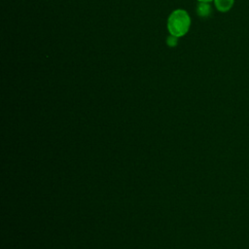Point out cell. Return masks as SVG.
I'll use <instances>...</instances> for the list:
<instances>
[{
	"label": "cell",
	"instance_id": "277c9868",
	"mask_svg": "<svg viewBox=\"0 0 249 249\" xmlns=\"http://www.w3.org/2000/svg\"><path fill=\"white\" fill-rule=\"evenodd\" d=\"M167 45L169 47H175L178 43V37H175L173 35H170L168 38H167Z\"/></svg>",
	"mask_w": 249,
	"mask_h": 249
},
{
	"label": "cell",
	"instance_id": "6da1fadb",
	"mask_svg": "<svg viewBox=\"0 0 249 249\" xmlns=\"http://www.w3.org/2000/svg\"><path fill=\"white\" fill-rule=\"evenodd\" d=\"M191 18L185 10H175L167 19V28L170 35L175 37L184 36L190 28Z\"/></svg>",
	"mask_w": 249,
	"mask_h": 249
},
{
	"label": "cell",
	"instance_id": "5b68a950",
	"mask_svg": "<svg viewBox=\"0 0 249 249\" xmlns=\"http://www.w3.org/2000/svg\"><path fill=\"white\" fill-rule=\"evenodd\" d=\"M197 1H199V2H210V1H212V0H197Z\"/></svg>",
	"mask_w": 249,
	"mask_h": 249
},
{
	"label": "cell",
	"instance_id": "3957f363",
	"mask_svg": "<svg viewBox=\"0 0 249 249\" xmlns=\"http://www.w3.org/2000/svg\"><path fill=\"white\" fill-rule=\"evenodd\" d=\"M210 13V6L207 2H199L197 6V14L200 17H207Z\"/></svg>",
	"mask_w": 249,
	"mask_h": 249
},
{
	"label": "cell",
	"instance_id": "7a4b0ae2",
	"mask_svg": "<svg viewBox=\"0 0 249 249\" xmlns=\"http://www.w3.org/2000/svg\"><path fill=\"white\" fill-rule=\"evenodd\" d=\"M234 0H214L215 6L220 12H228L233 5Z\"/></svg>",
	"mask_w": 249,
	"mask_h": 249
}]
</instances>
